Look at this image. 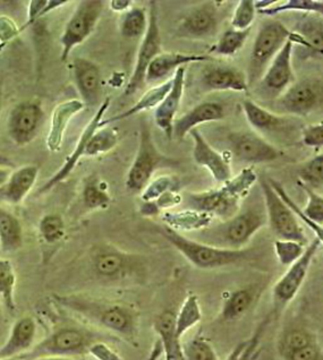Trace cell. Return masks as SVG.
Here are the masks:
<instances>
[{"mask_svg":"<svg viewBox=\"0 0 323 360\" xmlns=\"http://www.w3.org/2000/svg\"><path fill=\"white\" fill-rule=\"evenodd\" d=\"M53 300L61 307L126 340L137 337L139 314L131 306L84 295H55Z\"/></svg>","mask_w":323,"mask_h":360,"instance_id":"cell-1","label":"cell"},{"mask_svg":"<svg viewBox=\"0 0 323 360\" xmlns=\"http://www.w3.org/2000/svg\"><path fill=\"white\" fill-rule=\"evenodd\" d=\"M258 180L253 168H245L236 177L222 184V188L187 195L189 210L227 220L239 212V202Z\"/></svg>","mask_w":323,"mask_h":360,"instance_id":"cell-2","label":"cell"},{"mask_svg":"<svg viewBox=\"0 0 323 360\" xmlns=\"http://www.w3.org/2000/svg\"><path fill=\"white\" fill-rule=\"evenodd\" d=\"M267 221L265 207L250 205L222 224L202 229L198 241L224 250H242Z\"/></svg>","mask_w":323,"mask_h":360,"instance_id":"cell-3","label":"cell"},{"mask_svg":"<svg viewBox=\"0 0 323 360\" xmlns=\"http://www.w3.org/2000/svg\"><path fill=\"white\" fill-rule=\"evenodd\" d=\"M159 233L169 244L175 247L182 255L198 269H217L227 265L239 264L255 259V250H224L189 238L167 226L159 228Z\"/></svg>","mask_w":323,"mask_h":360,"instance_id":"cell-4","label":"cell"},{"mask_svg":"<svg viewBox=\"0 0 323 360\" xmlns=\"http://www.w3.org/2000/svg\"><path fill=\"white\" fill-rule=\"evenodd\" d=\"M289 40L308 49V44L304 39L296 32L289 31L279 20H268L260 27L251 51L246 76L248 87L253 86L261 79L271 61L274 60L277 53H279Z\"/></svg>","mask_w":323,"mask_h":360,"instance_id":"cell-5","label":"cell"},{"mask_svg":"<svg viewBox=\"0 0 323 360\" xmlns=\"http://www.w3.org/2000/svg\"><path fill=\"white\" fill-rule=\"evenodd\" d=\"M102 341L96 332L79 326H63L49 334L29 352L16 357L18 360H35L44 357H64L88 354L91 345Z\"/></svg>","mask_w":323,"mask_h":360,"instance_id":"cell-6","label":"cell"},{"mask_svg":"<svg viewBox=\"0 0 323 360\" xmlns=\"http://www.w3.org/2000/svg\"><path fill=\"white\" fill-rule=\"evenodd\" d=\"M176 163L177 161L163 155L158 150L148 122L142 120L137 155L126 178L125 186L127 192L132 194L142 192L150 183L156 170L163 167L175 166Z\"/></svg>","mask_w":323,"mask_h":360,"instance_id":"cell-7","label":"cell"},{"mask_svg":"<svg viewBox=\"0 0 323 360\" xmlns=\"http://www.w3.org/2000/svg\"><path fill=\"white\" fill-rule=\"evenodd\" d=\"M141 256L126 253L116 247L100 245L91 254V269L103 282H120L141 276L144 270Z\"/></svg>","mask_w":323,"mask_h":360,"instance_id":"cell-8","label":"cell"},{"mask_svg":"<svg viewBox=\"0 0 323 360\" xmlns=\"http://www.w3.org/2000/svg\"><path fill=\"white\" fill-rule=\"evenodd\" d=\"M260 188L262 193L263 203H265L267 220L270 224L271 229L276 233L277 237L283 240H293L308 244L305 233L300 221L286 205L279 195L274 192L271 187L268 178H259Z\"/></svg>","mask_w":323,"mask_h":360,"instance_id":"cell-9","label":"cell"},{"mask_svg":"<svg viewBox=\"0 0 323 360\" xmlns=\"http://www.w3.org/2000/svg\"><path fill=\"white\" fill-rule=\"evenodd\" d=\"M323 83L321 77H306L294 82L278 99L271 102L277 112L309 116L322 107Z\"/></svg>","mask_w":323,"mask_h":360,"instance_id":"cell-10","label":"cell"},{"mask_svg":"<svg viewBox=\"0 0 323 360\" xmlns=\"http://www.w3.org/2000/svg\"><path fill=\"white\" fill-rule=\"evenodd\" d=\"M102 11L103 1L101 0L80 1L61 34V61L66 63L74 48L83 44L92 34L101 18Z\"/></svg>","mask_w":323,"mask_h":360,"instance_id":"cell-11","label":"cell"},{"mask_svg":"<svg viewBox=\"0 0 323 360\" xmlns=\"http://www.w3.org/2000/svg\"><path fill=\"white\" fill-rule=\"evenodd\" d=\"M148 29L143 35L140 49L137 53V63L131 79L126 85L124 96L137 94L146 84V74L148 65L161 53L160 29L158 20L157 1H148Z\"/></svg>","mask_w":323,"mask_h":360,"instance_id":"cell-12","label":"cell"},{"mask_svg":"<svg viewBox=\"0 0 323 360\" xmlns=\"http://www.w3.org/2000/svg\"><path fill=\"white\" fill-rule=\"evenodd\" d=\"M293 41L289 40L271 61L262 77L256 83L255 96L261 101L274 102L295 82L291 55Z\"/></svg>","mask_w":323,"mask_h":360,"instance_id":"cell-13","label":"cell"},{"mask_svg":"<svg viewBox=\"0 0 323 360\" xmlns=\"http://www.w3.org/2000/svg\"><path fill=\"white\" fill-rule=\"evenodd\" d=\"M321 244H322V241L315 238L311 244L308 245L300 259L289 265L287 272L277 281L274 290H272L276 311H281L289 305L291 300H294L297 292L300 291L305 281L312 261L315 259V254L320 248Z\"/></svg>","mask_w":323,"mask_h":360,"instance_id":"cell-14","label":"cell"},{"mask_svg":"<svg viewBox=\"0 0 323 360\" xmlns=\"http://www.w3.org/2000/svg\"><path fill=\"white\" fill-rule=\"evenodd\" d=\"M222 4L205 1L191 9L178 24L176 37L191 40H204L215 37L222 22Z\"/></svg>","mask_w":323,"mask_h":360,"instance_id":"cell-15","label":"cell"},{"mask_svg":"<svg viewBox=\"0 0 323 360\" xmlns=\"http://www.w3.org/2000/svg\"><path fill=\"white\" fill-rule=\"evenodd\" d=\"M44 120V111L37 100L20 102L13 108L7 122V131L18 146H27L38 136Z\"/></svg>","mask_w":323,"mask_h":360,"instance_id":"cell-16","label":"cell"},{"mask_svg":"<svg viewBox=\"0 0 323 360\" xmlns=\"http://www.w3.org/2000/svg\"><path fill=\"white\" fill-rule=\"evenodd\" d=\"M228 146L234 157L241 162L268 163L279 159L280 151L272 144L252 131L228 134Z\"/></svg>","mask_w":323,"mask_h":360,"instance_id":"cell-17","label":"cell"},{"mask_svg":"<svg viewBox=\"0 0 323 360\" xmlns=\"http://www.w3.org/2000/svg\"><path fill=\"white\" fill-rule=\"evenodd\" d=\"M110 98H106V99L102 101L101 105L98 107V110H96L94 118L90 120L87 127L84 128V131H82L81 137H80L79 142L76 144V148H74V151L72 152L70 157L66 159L64 165L59 169L58 172H56L53 177L50 178L47 183L44 184V186L39 189V195L49 192L53 187L61 184V181H64V180L73 172L76 165L81 160V158L85 155V148H87V144H88L90 137L92 136L99 128H101L100 127V122L103 120V116H105L106 111L108 110V108L110 105Z\"/></svg>","mask_w":323,"mask_h":360,"instance_id":"cell-18","label":"cell"},{"mask_svg":"<svg viewBox=\"0 0 323 360\" xmlns=\"http://www.w3.org/2000/svg\"><path fill=\"white\" fill-rule=\"evenodd\" d=\"M74 82L87 107H96L102 103V76L99 66L85 58H75L72 63Z\"/></svg>","mask_w":323,"mask_h":360,"instance_id":"cell-19","label":"cell"},{"mask_svg":"<svg viewBox=\"0 0 323 360\" xmlns=\"http://www.w3.org/2000/svg\"><path fill=\"white\" fill-rule=\"evenodd\" d=\"M200 85L202 90L235 91L246 92L248 90V79L242 70L230 65H207L200 75Z\"/></svg>","mask_w":323,"mask_h":360,"instance_id":"cell-20","label":"cell"},{"mask_svg":"<svg viewBox=\"0 0 323 360\" xmlns=\"http://www.w3.org/2000/svg\"><path fill=\"white\" fill-rule=\"evenodd\" d=\"M189 133L194 140V148H193L194 161L198 166L207 168L210 174H213L215 181L222 184L228 181L232 178L229 161L210 146L198 128H194Z\"/></svg>","mask_w":323,"mask_h":360,"instance_id":"cell-21","label":"cell"},{"mask_svg":"<svg viewBox=\"0 0 323 360\" xmlns=\"http://www.w3.org/2000/svg\"><path fill=\"white\" fill-rule=\"evenodd\" d=\"M185 73H186V66L181 67L176 70L175 75L172 77L170 90L163 98L160 105L156 108V124L161 131H163V133L166 134L169 140L172 139V125L175 122L176 114L183 98Z\"/></svg>","mask_w":323,"mask_h":360,"instance_id":"cell-22","label":"cell"},{"mask_svg":"<svg viewBox=\"0 0 323 360\" xmlns=\"http://www.w3.org/2000/svg\"><path fill=\"white\" fill-rule=\"evenodd\" d=\"M224 108L218 102H202L192 108L184 116L175 120L172 125V139L182 141L186 134L204 122H218L224 120Z\"/></svg>","mask_w":323,"mask_h":360,"instance_id":"cell-23","label":"cell"},{"mask_svg":"<svg viewBox=\"0 0 323 360\" xmlns=\"http://www.w3.org/2000/svg\"><path fill=\"white\" fill-rule=\"evenodd\" d=\"M39 168L34 165L20 167L11 172L0 186V202L18 205L27 198L38 179Z\"/></svg>","mask_w":323,"mask_h":360,"instance_id":"cell-24","label":"cell"},{"mask_svg":"<svg viewBox=\"0 0 323 360\" xmlns=\"http://www.w3.org/2000/svg\"><path fill=\"white\" fill-rule=\"evenodd\" d=\"M37 334V324L31 316L18 319L13 324L6 342L0 347V359L18 357L32 348Z\"/></svg>","mask_w":323,"mask_h":360,"instance_id":"cell-25","label":"cell"},{"mask_svg":"<svg viewBox=\"0 0 323 360\" xmlns=\"http://www.w3.org/2000/svg\"><path fill=\"white\" fill-rule=\"evenodd\" d=\"M213 59L211 56L196 55V53H161L158 55L151 64L148 65L146 74V83H157L167 79L172 72L178 68L186 66L191 63L209 61Z\"/></svg>","mask_w":323,"mask_h":360,"instance_id":"cell-26","label":"cell"},{"mask_svg":"<svg viewBox=\"0 0 323 360\" xmlns=\"http://www.w3.org/2000/svg\"><path fill=\"white\" fill-rule=\"evenodd\" d=\"M84 108V103L81 100L76 99L68 100L57 105L51 116V124L47 137V148L50 152H58L61 150L68 124Z\"/></svg>","mask_w":323,"mask_h":360,"instance_id":"cell-27","label":"cell"},{"mask_svg":"<svg viewBox=\"0 0 323 360\" xmlns=\"http://www.w3.org/2000/svg\"><path fill=\"white\" fill-rule=\"evenodd\" d=\"M243 110L256 131L265 134L285 133L291 127V120L267 110L252 100L243 101Z\"/></svg>","mask_w":323,"mask_h":360,"instance_id":"cell-28","label":"cell"},{"mask_svg":"<svg viewBox=\"0 0 323 360\" xmlns=\"http://www.w3.org/2000/svg\"><path fill=\"white\" fill-rule=\"evenodd\" d=\"M176 314L163 311L155 321V330L160 339L165 360H184L183 345L175 330Z\"/></svg>","mask_w":323,"mask_h":360,"instance_id":"cell-29","label":"cell"},{"mask_svg":"<svg viewBox=\"0 0 323 360\" xmlns=\"http://www.w3.org/2000/svg\"><path fill=\"white\" fill-rule=\"evenodd\" d=\"M172 83V79H168V81L163 82L161 84L153 87L151 90L146 91V94H143L142 98H141L133 107L129 108V109L124 111L122 114L110 117V118H108V120H102V122H100V127L103 128L105 126L114 124V122L127 120L129 117L141 114L143 111L150 110L152 108H157L158 105H160V102L163 101V98L167 96L169 90H170Z\"/></svg>","mask_w":323,"mask_h":360,"instance_id":"cell-30","label":"cell"},{"mask_svg":"<svg viewBox=\"0 0 323 360\" xmlns=\"http://www.w3.org/2000/svg\"><path fill=\"white\" fill-rule=\"evenodd\" d=\"M23 246V227L13 213L0 207V248L14 253Z\"/></svg>","mask_w":323,"mask_h":360,"instance_id":"cell-31","label":"cell"},{"mask_svg":"<svg viewBox=\"0 0 323 360\" xmlns=\"http://www.w3.org/2000/svg\"><path fill=\"white\" fill-rule=\"evenodd\" d=\"M163 219L167 224V227L179 231H192V230H202L209 227L213 220L211 215L207 213L198 212L194 210H186L181 212L163 213Z\"/></svg>","mask_w":323,"mask_h":360,"instance_id":"cell-32","label":"cell"},{"mask_svg":"<svg viewBox=\"0 0 323 360\" xmlns=\"http://www.w3.org/2000/svg\"><path fill=\"white\" fill-rule=\"evenodd\" d=\"M254 300H255V291L252 289L245 288V289L233 291L222 306V320L226 322L239 320L250 311V308L254 304Z\"/></svg>","mask_w":323,"mask_h":360,"instance_id":"cell-33","label":"cell"},{"mask_svg":"<svg viewBox=\"0 0 323 360\" xmlns=\"http://www.w3.org/2000/svg\"><path fill=\"white\" fill-rule=\"evenodd\" d=\"M16 282L18 276L12 262L9 259H0V302L4 309L9 314H14L16 311Z\"/></svg>","mask_w":323,"mask_h":360,"instance_id":"cell-34","label":"cell"},{"mask_svg":"<svg viewBox=\"0 0 323 360\" xmlns=\"http://www.w3.org/2000/svg\"><path fill=\"white\" fill-rule=\"evenodd\" d=\"M82 200L84 207L89 210L107 209L110 205L111 198L108 193V185L96 176L85 180Z\"/></svg>","mask_w":323,"mask_h":360,"instance_id":"cell-35","label":"cell"},{"mask_svg":"<svg viewBox=\"0 0 323 360\" xmlns=\"http://www.w3.org/2000/svg\"><path fill=\"white\" fill-rule=\"evenodd\" d=\"M202 311L198 302V297L194 294H189L186 300H184L181 309L175 317L176 334L182 339L184 334L194 328L196 324L201 322Z\"/></svg>","mask_w":323,"mask_h":360,"instance_id":"cell-36","label":"cell"},{"mask_svg":"<svg viewBox=\"0 0 323 360\" xmlns=\"http://www.w3.org/2000/svg\"><path fill=\"white\" fill-rule=\"evenodd\" d=\"M148 29V15L142 7H131L120 20V34L125 39H139Z\"/></svg>","mask_w":323,"mask_h":360,"instance_id":"cell-37","label":"cell"},{"mask_svg":"<svg viewBox=\"0 0 323 360\" xmlns=\"http://www.w3.org/2000/svg\"><path fill=\"white\" fill-rule=\"evenodd\" d=\"M287 12H305L322 15L323 1L322 0H287L283 3L274 4V6L256 13L265 16H276Z\"/></svg>","mask_w":323,"mask_h":360,"instance_id":"cell-38","label":"cell"},{"mask_svg":"<svg viewBox=\"0 0 323 360\" xmlns=\"http://www.w3.org/2000/svg\"><path fill=\"white\" fill-rule=\"evenodd\" d=\"M313 343H317V337L309 330L302 328H291L281 335L278 345V350L281 357L286 354L304 348Z\"/></svg>","mask_w":323,"mask_h":360,"instance_id":"cell-39","label":"cell"},{"mask_svg":"<svg viewBox=\"0 0 323 360\" xmlns=\"http://www.w3.org/2000/svg\"><path fill=\"white\" fill-rule=\"evenodd\" d=\"M118 144V134L114 128H99L90 137L84 157H96L114 150Z\"/></svg>","mask_w":323,"mask_h":360,"instance_id":"cell-40","label":"cell"},{"mask_svg":"<svg viewBox=\"0 0 323 360\" xmlns=\"http://www.w3.org/2000/svg\"><path fill=\"white\" fill-rule=\"evenodd\" d=\"M300 34L304 39L310 51L317 57H322V20L321 18H308L297 27Z\"/></svg>","mask_w":323,"mask_h":360,"instance_id":"cell-41","label":"cell"},{"mask_svg":"<svg viewBox=\"0 0 323 360\" xmlns=\"http://www.w3.org/2000/svg\"><path fill=\"white\" fill-rule=\"evenodd\" d=\"M251 29L243 30V31L235 29L227 30L213 47V51L218 55L226 56V57L236 55L239 50L244 47L245 42L250 37Z\"/></svg>","mask_w":323,"mask_h":360,"instance_id":"cell-42","label":"cell"},{"mask_svg":"<svg viewBox=\"0 0 323 360\" xmlns=\"http://www.w3.org/2000/svg\"><path fill=\"white\" fill-rule=\"evenodd\" d=\"M300 183L310 187L313 191H319L323 185V154H317L315 158L306 161L298 170Z\"/></svg>","mask_w":323,"mask_h":360,"instance_id":"cell-43","label":"cell"},{"mask_svg":"<svg viewBox=\"0 0 323 360\" xmlns=\"http://www.w3.org/2000/svg\"><path fill=\"white\" fill-rule=\"evenodd\" d=\"M41 237L47 244L58 243L65 236V221L63 217L56 213L46 214L39 224Z\"/></svg>","mask_w":323,"mask_h":360,"instance_id":"cell-44","label":"cell"},{"mask_svg":"<svg viewBox=\"0 0 323 360\" xmlns=\"http://www.w3.org/2000/svg\"><path fill=\"white\" fill-rule=\"evenodd\" d=\"M268 180L269 183H270L271 187L274 189V192L279 195V198L285 202L286 205L289 207L291 212L294 213L295 217H296L298 220H302V222H304L308 227L311 228L312 231H313V233H315V236H317V238L320 239V240L322 241V226L313 224L312 221H310L309 219L306 218L305 214H304L303 210H300V207L295 203L293 198L289 196V193L286 192L285 188H284L281 184L278 183L276 180L271 179V178H268Z\"/></svg>","mask_w":323,"mask_h":360,"instance_id":"cell-45","label":"cell"},{"mask_svg":"<svg viewBox=\"0 0 323 360\" xmlns=\"http://www.w3.org/2000/svg\"><path fill=\"white\" fill-rule=\"evenodd\" d=\"M183 354L184 360H219L213 345L201 337L185 343Z\"/></svg>","mask_w":323,"mask_h":360,"instance_id":"cell-46","label":"cell"},{"mask_svg":"<svg viewBox=\"0 0 323 360\" xmlns=\"http://www.w3.org/2000/svg\"><path fill=\"white\" fill-rule=\"evenodd\" d=\"M274 253L280 264L289 266L300 259L305 250V245L293 240L278 239L274 241Z\"/></svg>","mask_w":323,"mask_h":360,"instance_id":"cell-47","label":"cell"},{"mask_svg":"<svg viewBox=\"0 0 323 360\" xmlns=\"http://www.w3.org/2000/svg\"><path fill=\"white\" fill-rule=\"evenodd\" d=\"M178 181L176 178L169 177V176H163L157 178L153 181L146 185V188L143 189L141 198L144 202H153L157 198H160L161 195L170 191H177Z\"/></svg>","mask_w":323,"mask_h":360,"instance_id":"cell-48","label":"cell"},{"mask_svg":"<svg viewBox=\"0 0 323 360\" xmlns=\"http://www.w3.org/2000/svg\"><path fill=\"white\" fill-rule=\"evenodd\" d=\"M300 188L303 189L308 196V203L303 209L306 218L312 221L313 224L322 226L323 224V198L322 195L315 192L310 187L305 186L304 184L298 181Z\"/></svg>","mask_w":323,"mask_h":360,"instance_id":"cell-49","label":"cell"},{"mask_svg":"<svg viewBox=\"0 0 323 360\" xmlns=\"http://www.w3.org/2000/svg\"><path fill=\"white\" fill-rule=\"evenodd\" d=\"M255 15L256 9L254 7V0H241L234 12L232 27L233 29L239 30V31L251 29Z\"/></svg>","mask_w":323,"mask_h":360,"instance_id":"cell-50","label":"cell"},{"mask_svg":"<svg viewBox=\"0 0 323 360\" xmlns=\"http://www.w3.org/2000/svg\"><path fill=\"white\" fill-rule=\"evenodd\" d=\"M68 1L65 0H32L30 1L29 16H27V23L24 24V27H20V31L27 29L34 24L39 18H42L44 15L49 14L55 9L59 8Z\"/></svg>","mask_w":323,"mask_h":360,"instance_id":"cell-51","label":"cell"},{"mask_svg":"<svg viewBox=\"0 0 323 360\" xmlns=\"http://www.w3.org/2000/svg\"><path fill=\"white\" fill-rule=\"evenodd\" d=\"M302 143L309 148H320L323 146L322 122L306 126L302 131Z\"/></svg>","mask_w":323,"mask_h":360,"instance_id":"cell-52","label":"cell"},{"mask_svg":"<svg viewBox=\"0 0 323 360\" xmlns=\"http://www.w3.org/2000/svg\"><path fill=\"white\" fill-rule=\"evenodd\" d=\"M284 360H322V350L319 343L297 349L283 356Z\"/></svg>","mask_w":323,"mask_h":360,"instance_id":"cell-53","label":"cell"},{"mask_svg":"<svg viewBox=\"0 0 323 360\" xmlns=\"http://www.w3.org/2000/svg\"><path fill=\"white\" fill-rule=\"evenodd\" d=\"M88 354L94 356L96 360H122L120 354L103 341H96L94 345H91Z\"/></svg>","mask_w":323,"mask_h":360,"instance_id":"cell-54","label":"cell"},{"mask_svg":"<svg viewBox=\"0 0 323 360\" xmlns=\"http://www.w3.org/2000/svg\"><path fill=\"white\" fill-rule=\"evenodd\" d=\"M22 32L11 18L0 16V46L5 48L9 41L16 38Z\"/></svg>","mask_w":323,"mask_h":360,"instance_id":"cell-55","label":"cell"},{"mask_svg":"<svg viewBox=\"0 0 323 360\" xmlns=\"http://www.w3.org/2000/svg\"><path fill=\"white\" fill-rule=\"evenodd\" d=\"M248 348V342L244 341L241 342L233 349V352H230L229 356L224 360H242L244 358L245 352Z\"/></svg>","mask_w":323,"mask_h":360,"instance_id":"cell-56","label":"cell"},{"mask_svg":"<svg viewBox=\"0 0 323 360\" xmlns=\"http://www.w3.org/2000/svg\"><path fill=\"white\" fill-rule=\"evenodd\" d=\"M133 1L131 0H111L110 8L117 13L127 12L128 9H131Z\"/></svg>","mask_w":323,"mask_h":360,"instance_id":"cell-57","label":"cell"},{"mask_svg":"<svg viewBox=\"0 0 323 360\" xmlns=\"http://www.w3.org/2000/svg\"><path fill=\"white\" fill-rule=\"evenodd\" d=\"M274 4H277V1H274V0H258V1H254V7H255L256 12H259V11H262V9L274 6Z\"/></svg>","mask_w":323,"mask_h":360,"instance_id":"cell-58","label":"cell"},{"mask_svg":"<svg viewBox=\"0 0 323 360\" xmlns=\"http://www.w3.org/2000/svg\"><path fill=\"white\" fill-rule=\"evenodd\" d=\"M0 167L3 168H14L15 165L9 158L5 157L3 154L0 153Z\"/></svg>","mask_w":323,"mask_h":360,"instance_id":"cell-59","label":"cell"},{"mask_svg":"<svg viewBox=\"0 0 323 360\" xmlns=\"http://www.w3.org/2000/svg\"><path fill=\"white\" fill-rule=\"evenodd\" d=\"M4 307L0 302V339L3 338L4 332H5V316H4Z\"/></svg>","mask_w":323,"mask_h":360,"instance_id":"cell-60","label":"cell"},{"mask_svg":"<svg viewBox=\"0 0 323 360\" xmlns=\"http://www.w3.org/2000/svg\"><path fill=\"white\" fill-rule=\"evenodd\" d=\"M9 174H11L9 169L3 168V167H0V186H1V185H3V184L5 183V181H6Z\"/></svg>","mask_w":323,"mask_h":360,"instance_id":"cell-61","label":"cell"},{"mask_svg":"<svg viewBox=\"0 0 323 360\" xmlns=\"http://www.w3.org/2000/svg\"><path fill=\"white\" fill-rule=\"evenodd\" d=\"M35 360H68V358L64 357H44L39 358V359Z\"/></svg>","mask_w":323,"mask_h":360,"instance_id":"cell-62","label":"cell"},{"mask_svg":"<svg viewBox=\"0 0 323 360\" xmlns=\"http://www.w3.org/2000/svg\"><path fill=\"white\" fill-rule=\"evenodd\" d=\"M1 105H3V90H1V84H0V111H1Z\"/></svg>","mask_w":323,"mask_h":360,"instance_id":"cell-63","label":"cell"},{"mask_svg":"<svg viewBox=\"0 0 323 360\" xmlns=\"http://www.w3.org/2000/svg\"><path fill=\"white\" fill-rule=\"evenodd\" d=\"M0 360H18V359H16V357H15V358H3V359H0Z\"/></svg>","mask_w":323,"mask_h":360,"instance_id":"cell-64","label":"cell"}]
</instances>
